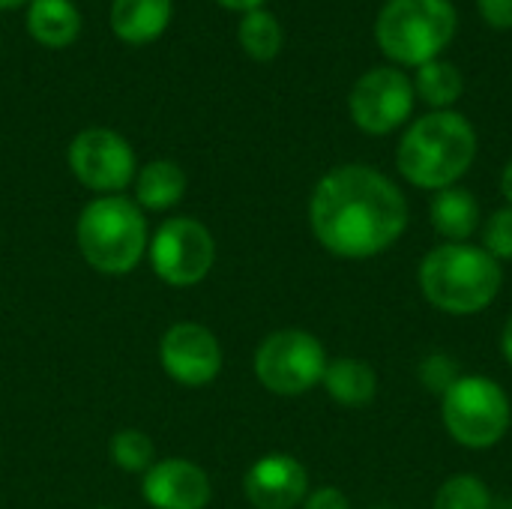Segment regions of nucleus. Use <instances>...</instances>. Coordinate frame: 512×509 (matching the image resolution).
I'll return each mask as SVG.
<instances>
[{
    "instance_id": "obj_24",
    "label": "nucleus",
    "mask_w": 512,
    "mask_h": 509,
    "mask_svg": "<svg viewBox=\"0 0 512 509\" xmlns=\"http://www.w3.org/2000/svg\"><path fill=\"white\" fill-rule=\"evenodd\" d=\"M420 378L432 387V390H438V393H444L456 378H459V372H456V366H453V360L450 357H444V354H435V357H429L426 363H423V369H420Z\"/></svg>"
},
{
    "instance_id": "obj_30",
    "label": "nucleus",
    "mask_w": 512,
    "mask_h": 509,
    "mask_svg": "<svg viewBox=\"0 0 512 509\" xmlns=\"http://www.w3.org/2000/svg\"><path fill=\"white\" fill-rule=\"evenodd\" d=\"M21 3H30V0H0V9H15Z\"/></svg>"
},
{
    "instance_id": "obj_16",
    "label": "nucleus",
    "mask_w": 512,
    "mask_h": 509,
    "mask_svg": "<svg viewBox=\"0 0 512 509\" xmlns=\"http://www.w3.org/2000/svg\"><path fill=\"white\" fill-rule=\"evenodd\" d=\"M27 33L45 48H66L81 33V12L72 0H30Z\"/></svg>"
},
{
    "instance_id": "obj_19",
    "label": "nucleus",
    "mask_w": 512,
    "mask_h": 509,
    "mask_svg": "<svg viewBox=\"0 0 512 509\" xmlns=\"http://www.w3.org/2000/svg\"><path fill=\"white\" fill-rule=\"evenodd\" d=\"M414 93L426 105H432L435 111H450V105L459 102V96L465 93V78H462L459 66L438 57V60H429V63L417 66Z\"/></svg>"
},
{
    "instance_id": "obj_22",
    "label": "nucleus",
    "mask_w": 512,
    "mask_h": 509,
    "mask_svg": "<svg viewBox=\"0 0 512 509\" xmlns=\"http://www.w3.org/2000/svg\"><path fill=\"white\" fill-rule=\"evenodd\" d=\"M432 509H492V495L477 474H456L438 489Z\"/></svg>"
},
{
    "instance_id": "obj_5",
    "label": "nucleus",
    "mask_w": 512,
    "mask_h": 509,
    "mask_svg": "<svg viewBox=\"0 0 512 509\" xmlns=\"http://www.w3.org/2000/svg\"><path fill=\"white\" fill-rule=\"evenodd\" d=\"M456 33V9L450 0H387L375 21L381 51L402 66L438 60Z\"/></svg>"
},
{
    "instance_id": "obj_23",
    "label": "nucleus",
    "mask_w": 512,
    "mask_h": 509,
    "mask_svg": "<svg viewBox=\"0 0 512 509\" xmlns=\"http://www.w3.org/2000/svg\"><path fill=\"white\" fill-rule=\"evenodd\" d=\"M483 249L495 261H512V207H501L483 228Z\"/></svg>"
},
{
    "instance_id": "obj_3",
    "label": "nucleus",
    "mask_w": 512,
    "mask_h": 509,
    "mask_svg": "<svg viewBox=\"0 0 512 509\" xmlns=\"http://www.w3.org/2000/svg\"><path fill=\"white\" fill-rule=\"evenodd\" d=\"M420 291L423 297L447 312V315H477L495 303L504 273L501 261H495L483 246L471 243H441L435 246L420 270Z\"/></svg>"
},
{
    "instance_id": "obj_28",
    "label": "nucleus",
    "mask_w": 512,
    "mask_h": 509,
    "mask_svg": "<svg viewBox=\"0 0 512 509\" xmlns=\"http://www.w3.org/2000/svg\"><path fill=\"white\" fill-rule=\"evenodd\" d=\"M501 348H504V357H507V363L512 366V318L507 321V327H504V336H501Z\"/></svg>"
},
{
    "instance_id": "obj_18",
    "label": "nucleus",
    "mask_w": 512,
    "mask_h": 509,
    "mask_svg": "<svg viewBox=\"0 0 512 509\" xmlns=\"http://www.w3.org/2000/svg\"><path fill=\"white\" fill-rule=\"evenodd\" d=\"M186 192V171L171 159H153L135 174V204L147 210H168Z\"/></svg>"
},
{
    "instance_id": "obj_29",
    "label": "nucleus",
    "mask_w": 512,
    "mask_h": 509,
    "mask_svg": "<svg viewBox=\"0 0 512 509\" xmlns=\"http://www.w3.org/2000/svg\"><path fill=\"white\" fill-rule=\"evenodd\" d=\"M501 192H504V198L510 201L512 207V162L504 168V174H501Z\"/></svg>"
},
{
    "instance_id": "obj_14",
    "label": "nucleus",
    "mask_w": 512,
    "mask_h": 509,
    "mask_svg": "<svg viewBox=\"0 0 512 509\" xmlns=\"http://www.w3.org/2000/svg\"><path fill=\"white\" fill-rule=\"evenodd\" d=\"M174 15V0H111L108 21L117 39L126 45L156 42Z\"/></svg>"
},
{
    "instance_id": "obj_17",
    "label": "nucleus",
    "mask_w": 512,
    "mask_h": 509,
    "mask_svg": "<svg viewBox=\"0 0 512 509\" xmlns=\"http://www.w3.org/2000/svg\"><path fill=\"white\" fill-rule=\"evenodd\" d=\"M429 219L438 237L450 243H465L480 228V204L468 189H441L432 198Z\"/></svg>"
},
{
    "instance_id": "obj_26",
    "label": "nucleus",
    "mask_w": 512,
    "mask_h": 509,
    "mask_svg": "<svg viewBox=\"0 0 512 509\" xmlns=\"http://www.w3.org/2000/svg\"><path fill=\"white\" fill-rule=\"evenodd\" d=\"M477 6L489 27L512 30V0H477Z\"/></svg>"
},
{
    "instance_id": "obj_7",
    "label": "nucleus",
    "mask_w": 512,
    "mask_h": 509,
    "mask_svg": "<svg viewBox=\"0 0 512 509\" xmlns=\"http://www.w3.org/2000/svg\"><path fill=\"white\" fill-rule=\"evenodd\" d=\"M327 351L306 330H276L255 351V378L276 396H303L324 381Z\"/></svg>"
},
{
    "instance_id": "obj_27",
    "label": "nucleus",
    "mask_w": 512,
    "mask_h": 509,
    "mask_svg": "<svg viewBox=\"0 0 512 509\" xmlns=\"http://www.w3.org/2000/svg\"><path fill=\"white\" fill-rule=\"evenodd\" d=\"M216 3H222L225 9H234V12H252V9H261L264 6V0H216Z\"/></svg>"
},
{
    "instance_id": "obj_11",
    "label": "nucleus",
    "mask_w": 512,
    "mask_h": 509,
    "mask_svg": "<svg viewBox=\"0 0 512 509\" xmlns=\"http://www.w3.org/2000/svg\"><path fill=\"white\" fill-rule=\"evenodd\" d=\"M159 363L183 387H204L222 372V345L204 324H174L159 342Z\"/></svg>"
},
{
    "instance_id": "obj_13",
    "label": "nucleus",
    "mask_w": 512,
    "mask_h": 509,
    "mask_svg": "<svg viewBox=\"0 0 512 509\" xmlns=\"http://www.w3.org/2000/svg\"><path fill=\"white\" fill-rule=\"evenodd\" d=\"M141 495L153 509H204L213 498V486L195 462L165 459L144 474Z\"/></svg>"
},
{
    "instance_id": "obj_20",
    "label": "nucleus",
    "mask_w": 512,
    "mask_h": 509,
    "mask_svg": "<svg viewBox=\"0 0 512 509\" xmlns=\"http://www.w3.org/2000/svg\"><path fill=\"white\" fill-rule=\"evenodd\" d=\"M237 39L243 45V51L258 60V63H270L279 51H282V24L276 21L273 12H267L264 6L261 9H252L240 18V27H237Z\"/></svg>"
},
{
    "instance_id": "obj_6",
    "label": "nucleus",
    "mask_w": 512,
    "mask_h": 509,
    "mask_svg": "<svg viewBox=\"0 0 512 509\" xmlns=\"http://www.w3.org/2000/svg\"><path fill=\"white\" fill-rule=\"evenodd\" d=\"M441 420L456 444L468 450H489L510 432V396L486 375H459L441 393Z\"/></svg>"
},
{
    "instance_id": "obj_9",
    "label": "nucleus",
    "mask_w": 512,
    "mask_h": 509,
    "mask_svg": "<svg viewBox=\"0 0 512 509\" xmlns=\"http://www.w3.org/2000/svg\"><path fill=\"white\" fill-rule=\"evenodd\" d=\"M414 99V81L402 69L378 66L351 87L348 111L366 135H390L411 117Z\"/></svg>"
},
{
    "instance_id": "obj_12",
    "label": "nucleus",
    "mask_w": 512,
    "mask_h": 509,
    "mask_svg": "<svg viewBox=\"0 0 512 509\" xmlns=\"http://www.w3.org/2000/svg\"><path fill=\"white\" fill-rule=\"evenodd\" d=\"M243 492L255 509H294L309 495V474L294 456L267 453L246 471Z\"/></svg>"
},
{
    "instance_id": "obj_25",
    "label": "nucleus",
    "mask_w": 512,
    "mask_h": 509,
    "mask_svg": "<svg viewBox=\"0 0 512 509\" xmlns=\"http://www.w3.org/2000/svg\"><path fill=\"white\" fill-rule=\"evenodd\" d=\"M303 509H351V501L342 489L336 486H321L312 495H306Z\"/></svg>"
},
{
    "instance_id": "obj_1",
    "label": "nucleus",
    "mask_w": 512,
    "mask_h": 509,
    "mask_svg": "<svg viewBox=\"0 0 512 509\" xmlns=\"http://www.w3.org/2000/svg\"><path fill=\"white\" fill-rule=\"evenodd\" d=\"M309 222L327 252L363 261L387 252L405 234L408 201L378 168L339 165L318 180Z\"/></svg>"
},
{
    "instance_id": "obj_4",
    "label": "nucleus",
    "mask_w": 512,
    "mask_h": 509,
    "mask_svg": "<svg viewBox=\"0 0 512 509\" xmlns=\"http://www.w3.org/2000/svg\"><path fill=\"white\" fill-rule=\"evenodd\" d=\"M75 237L84 261L108 276L132 273L150 246L141 207L123 195L93 198L78 216Z\"/></svg>"
},
{
    "instance_id": "obj_2",
    "label": "nucleus",
    "mask_w": 512,
    "mask_h": 509,
    "mask_svg": "<svg viewBox=\"0 0 512 509\" xmlns=\"http://www.w3.org/2000/svg\"><path fill=\"white\" fill-rule=\"evenodd\" d=\"M477 156V132L456 111H432L420 117L399 141L396 165L417 189L441 192L468 174Z\"/></svg>"
},
{
    "instance_id": "obj_8",
    "label": "nucleus",
    "mask_w": 512,
    "mask_h": 509,
    "mask_svg": "<svg viewBox=\"0 0 512 509\" xmlns=\"http://www.w3.org/2000/svg\"><path fill=\"white\" fill-rule=\"evenodd\" d=\"M147 252L162 282L174 288H189V285H198L213 270L216 240L198 219L177 216L159 225Z\"/></svg>"
},
{
    "instance_id": "obj_10",
    "label": "nucleus",
    "mask_w": 512,
    "mask_h": 509,
    "mask_svg": "<svg viewBox=\"0 0 512 509\" xmlns=\"http://www.w3.org/2000/svg\"><path fill=\"white\" fill-rule=\"evenodd\" d=\"M69 168L81 186L102 195H117L135 180V153L120 132L90 126L72 138Z\"/></svg>"
},
{
    "instance_id": "obj_21",
    "label": "nucleus",
    "mask_w": 512,
    "mask_h": 509,
    "mask_svg": "<svg viewBox=\"0 0 512 509\" xmlns=\"http://www.w3.org/2000/svg\"><path fill=\"white\" fill-rule=\"evenodd\" d=\"M108 453H111V462L129 474H147L156 462V447L153 441L138 432V429H120L111 444H108Z\"/></svg>"
},
{
    "instance_id": "obj_15",
    "label": "nucleus",
    "mask_w": 512,
    "mask_h": 509,
    "mask_svg": "<svg viewBox=\"0 0 512 509\" xmlns=\"http://www.w3.org/2000/svg\"><path fill=\"white\" fill-rule=\"evenodd\" d=\"M324 390L342 408H366L378 393V375L366 360L339 357L324 369Z\"/></svg>"
}]
</instances>
